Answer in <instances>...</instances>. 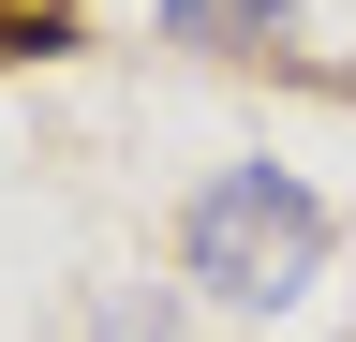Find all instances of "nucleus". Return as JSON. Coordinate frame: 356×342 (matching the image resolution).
<instances>
[{
    "instance_id": "f257e3e1",
    "label": "nucleus",
    "mask_w": 356,
    "mask_h": 342,
    "mask_svg": "<svg viewBox=\"0 0 356 342\" xmlns=\"http://www.w3.org/2000/svg\"><path fill=\"white\" fill-rule=\"evenodd\" d=\"M178 253H193V283H208V297L282 313V297L327 283V194L282 179V164H222V179L193 194V224H178Z\"/></svg>"
},
{
    "instance_id": "f03ea898",
    "label": "nucleus",
    "mask_w": 356,
    "mask_h": 342,
    "mask_svg": "<svg viewBox=\"0 0 356 342\" xmlns=\"http://www.w3.org/2000/svg\"><path fill=\"white\" fill-rule=\"evenodd\" d=\"M282 15H297V0H163V30H178V45H267Z\"/></svg>"
}]
</instances>
